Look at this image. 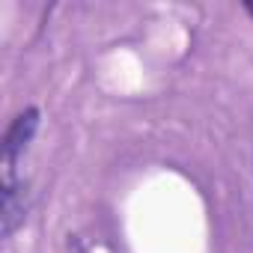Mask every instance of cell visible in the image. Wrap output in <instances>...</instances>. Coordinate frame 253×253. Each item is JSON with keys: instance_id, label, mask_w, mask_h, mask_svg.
I'll return each instance as SVG.
<instances>
[{"instance_id": "3", "label": "cell", "mask_w": 253, "mask_h": 253, "mask_svg": "<svg viewBox=\"0 0 253 253\" xmlns=\"http://www.w3.org/2000/svg\"><path fill=\"white\" fill-rule=\"evenodd\" d=\"M244 9H247V12H250V15H253V3H244Z\"/></svg>"}, {"instance_id": "2", "label": "cell", "mask_w": 253, "mask_h": 253, "mask_svg": "<svg viewBox=\"0 0 253 253\" xmlns=\"http://www.w3.org/2000/svg\"><path fill=\"white\" fill-rule=\"evenodd\" d=\"M24 191H27L24 182L3 185V235H12L27 217V194Z\"/></svg>"}, {"instance_id": "1", "label": "cell", "mask_w": 253, "mask_h": 253, "mask_svg": "<svg viewBox=\"0 0 253 253\" xmlns=\"http://www.w3.org/2000/svg\"><path fill=\"white\" fill-rule=\"evenodd\" d=\"M36 128H39V110H36V107H27L24 113H18V116L12 119L9 131H6V137H3V185H12V182H15V179H12L15 158H18V152L33 140Z\"/></svg>"}]
</instances>
